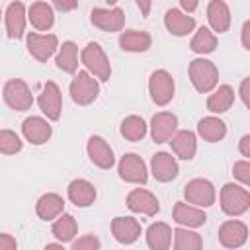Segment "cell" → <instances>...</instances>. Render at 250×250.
Wrapping results in <instances>:
<instances>
[{"instance_id":"1","label":"cell","mask_w":250,"mask_h":250,"mask_svg":"<svg viewBox=\"0 0 250 250\" xmlns=\"http://www.w3.org/2000/svg\"><path fill=\"white\" fill-rule=\"evenodd\" d=\"M189 80H191V84L197 92L207 94L217 86L219 70L211 61L195 59V61L189 62Z\"/></svg>"},{"instance_id":"2","label":"cell","mask_w":250,"mask_h":250,"mask_svg":"<svg viewBox=\"0 0 250 250\" xmlns=\"http://www.w3.org/2000/svg\"><path fill=\"white\" fill-rule=\"evenodd\" d=\"M250 207V193L236 186V184H225L221 189V209L230 215V217H238L242 213H246Z\"/></svg>"},{"instance_id":"3","label":"cell","mask_w":250,"mask_h":250,"mask_svg":"<svg viewBox=\"0 0 250 250\" xmlns=\"http://www.w3.org/2000/svg\"><path fill=\"white\" fill-rule=\"evenodd\" d=\"M82 62H84V66L98 80H102V82L109 80V76H111V64H109V59L105 57L104 49L98 43H88L82 49Z\"/></svg>"},{"instance_id":"4","label":"cell","mask_w":250,"mask_h":250,"mask_svg":"<svg viewBox=\"0 0 250 250\" xmlns=\"http://www.w3.org/2000/svg\"><path fill=\"white\" fill-rule=\"evenodd\" d=\"M98 94H100V86H98V82L86 70H80L74 76V80L70 82V98L78 105L92 104L98 98Z\"/></svg>"},{"instance_id":"5","label":"cell","mask_w":250,"mask_h":250,"mask_svg":"<svg viewBox=\"0 0 250 250\" xmlns=\"http://www.w3.org/2000/svg\"><path fill=\"white\" fill-rule=\"evenodd\" d=\"M4 102L16 111H25L31 107L33 96L23 80L14 78V80H8L4 86Z\"/></svg>"},{"instance_id":"6","label":"cell","mask_w":250,"mask_h":250,"mask_svg":"<svg viewBox=\"0 0 250 250\" xmlns=\"http://www.w3.org/2000/svg\"><path fill=\"white\" fill-rule=\"evenodd\" d=\"M148 92L156 105H166L174 98V78L166 70H154L148 80Z\"/></svg>"},{"instance_id":"7","label":"cell","mask_w":250,"mask_h":250,"mask_svg":"<svg viewBox=\"0 0 250 250\" xmlns=\"http://www.w3.org/2000/svg\"><path fill=\"white\" fill-rule=\"evenodd\" d=\"M184 195H186L188 203H193L197 207H209L215 203V188L209 180H203V178L191 180L186 186Z\"/></svg>"},{"instance_id":"8","label":"cell","mask_w":250,"mask_h":250,"mask_svg":"<svg viewBox=\"0 0 250 250\" xmlns=\"http://www.w3.org/2000/svg\"><path fill=\"white\" fill-rule=\"evenodd\" d=\"M37 102H39L41 111L47 115V119L57 121V119L61 117V109H62V96H61L59 86H57L53 80L45 82L43 92L39 94V100H37Z\"/></svg>"},{"instance_id":"9","label":"cell","mask_w":250,"mask_h":250,"mask_svg":"<svg viewBox=\"0 0 250 250\" xmlns=\"http://www.w3.org/2000/svg\"><path fill=\"white\" fill-rule=\"evenodd\" d=\"M119 176L121 180L131 182V184H146L148 172H146L143 158L139 154L129 152L119 160Z\"/></svg>"},{"instance_id":"10","label":"cell","mask_w":250,"mask_h":250,"mask_svg":"<svg viewBox=\"0 0 250 250\" xmlns=\"http://www.w3.org/2000/svg\"><path fill=\"white\" fill-rule=\"evenodd\" d=\"M59 39L57 35H39V33H29L27 35V51L33 59L39 62H47V59L57 51Z\"/></svg>"},{"instance_id":"11","label":"cell","mask_w":250,"mask_h":250,"mask_svg":"<svg viewBox=\"0 0 250 250\" xmlns=\"http://www.w3.org/2000/svg\"><path fill=\"white\" fill-rule=\"evenodd\" d=\"M90 20L96 27H100L102 31H121L123 23H125V16L123 10L119 8H111V10H104V8H94L90 14Z\"/></svg>"},{"instance_id":"12","label":"cell","mask_w":250,"mask_h":250,"mask_svg":"<svg viewBox=\"0 0 250 250\" xmlns=\"http://www.w3.org/2000/svg\"><path fill=\"white\" fill-rule=\"evenodd\" d=\"M178 129V117L170 111H160L150 119V135L154 143H166Z\"/></svg>"},{"instance_id":"13","label":"cell","mask_w":250,"mask_h":250,"mask_svg":"<svg viewBox=\"0 0 250 250\" xmlns=\"http://www.w3.org/2000/svg\"><path fill=\"white\" fill-rule=\"evenodd\" d=\"M127 207L133 211V213H143V215H156L160 205H158V199L146 191V189H133L129 195H127Z\"/></svg>"},{"instance_id":"14","label":"cell","mask_w":250,"mask_h":250,"mask_svg":"<svg viewBox=\"0 0 250 250\" xmlns=\"http://www.w3.org/2000/svg\"><path fill=\"white\" fill-rule=\"evenodd\" d=\"M111 232H113L117 242L133 244L141 236V225L133 217H115L111 221Z\"/></svg>"},{"instance_id":"15","label":"cell","mask_w":250,"mask_h":250,"mask_svg":"<svg viewBox=\"0 0 250 250\" xmlns=\"http://www.w3.org/2000/svg\"><path fill=\"white\" fill-rule=\"evenodd\" d=\"M248 238V227L240 221H227L219 229V240L227 248H238Z\"/></svg>"},{"instance_id":"16","label":"cell","mask_w":250,"mask_h":250,"mask_svg":"<svg viewBox=\"0 0 250 250\" xmlns=\"http://www.w3.org/2000/svg\"><path fill=\"white\" fill-rule=\"evenodd\" d=\"M150 170L158 182H170L178 176V162L168 152H156L150 160Z\"/></svg>"},{"instance_id":"17","label":"cell","mask_w":250,"mask_h":250,"mask_svg":"<svg viewBox=\"0 0 250 250\" xmlns=\"http://www.w3.org/2000/svg\"><path fill=\"white\" fill-rule=\"evenodd\" d=\"M86 148H88L90 160H92L96 166H100V168H111V166H113V162H115L113 150H111V146H109L102 137H90Z\"/></svg>"},{"instance_id":"18","label":"cell","mask_w":250,"mask_h":250,"mask_svg":"<svg viewBox=\"0 0 250 250\" xmlns=\"http://www.w3.org/2000/svg\"><path fill=\"white\" fill-rule=\"evenodd\" d=\"M164 25H166V29H168L172 35L182 37V35H188L189 31H193L195 20H193L191 16H188V14H184V12L176 10V8H172V10H168L166 16H164Z\"/></svg>"},{"instance_id":"19","label":"cell","mask_w":250,"mask_h":250,"mask_svg":"<svg viewBox=\"0 0 250 250\" xmlns=\"http://www.w3.org/2000/svg\"><path fill=\"white\" fill-rule=\"evenodd\" d=\"M21 131L31 145H43L51 137V125L41 117H27L21 125Z\"/></svg>"},{"instance_id":"20","label":"cell","mask_w":250,"mask_h":250,"mask_svg":"<svg viewBox=\"0 0 250 250\" xmlns=\"http://www.w3.org/2000/svg\"><path fill=\"white\" fill-rule=\"evenodd\" d=\"M68 199L76 207H90L96 201V188L88 180H72L68 184Z\"/></svg>"},{"instance_id":"21","label":"cell","mask_w":250,"mask_h":250,"mask_svg":"<svg viewBox=\"0 0 250 250\" xmlns=\"http://www.w3.org/2000/svg\"><path fill=\"white\" fill-rule=\"evenodd\" d=\"M25 29V8L21 2H12L6 10V31L8 37L20 39Z\"/></svg>"},{"instance_id":"22","label":"cell","mask_w":250,"mask_h":250,"mask_svg":"<svg viewBox=\"0 0 250 250\" xmlns=\"http://www.w3.org/2000/svg\"><path fill=\"white\" fill-rule=\"evenodd\" d=\"M207 20L211 23V27L219 33L229 31L230 27V12L229 6L223 0H211L207 6Z\"/></svg>"},{"instance_id":"23","label":"cell","mask_w":250,"mask_h":250,"mask_svg":"<svg viewBox=\"0 0 250 250\" xmlns=\"http://www.w3.org/2000/svg\"><path fill=\"white\" fill-rule=\"evenodd\" d=\"M174 221L178 225H184V227H201V225H205L207 217L201 209L178 201L174 205Z\"/></svg>"},{"instance_id":"24","label":"cell","mask_w":250,"mask_h":250,"mask_svg":"<svg viewBox=\"0 0 250 250\" xmlns=\"http://www.w3.org/2000/svg\"><path fill=\"white\" fill-rule=\"evenodd\" d=\"M62 209H64V201L57 193H45V195H41L39 201H37V205H35V211H37L39 219H43V221L57 219L62 213Z\"/></svg>"},{"instance_id":"25","label":"cell","mask_w":250,"mask_h":250,"mask_svg":"<svg viewBox=\"0 0 250 250\" xmlns=\"http://www.w3.org/2000/svg\"><path fill=\"white\" fill-rule=\"evenodd\" d=\"M195 135L191 131H178L172 137V150L182 160H191L195 156Z\"/></svg>"},{"instance_id":"26","label":"cell","mask_w":250,"mask_h":250,"mask_svg":"<svg viewBox=\"0 0 250 250\" xmlns=\"http://www.w3.org/2000/svg\"><path fill=\"white\" fill-rule=\"evenodd\" d=\"M150 35L146 31H137V29H129L119 37V45L123 51L129 53H143L150 47Z\"/></svg>"},{"instance_id":"27","label":"cell","mask_w":250,"mask_h":250,"mask_svg":"<svg viewBox=\"0 0 250 250\" xmlns=\"http://www.w3.org/2000/svg\"><path fill=\"white\" fill-rule=\"evenodd\" d=\"M172 242V229L166 223H154L146 230V244L152 250H166Z\"/></svg>"},{"instance_id":"28","label":"cell","mask_w":250,"mask_h":250,"mask_svg":"<svg viewBox=\"0 0 250 250\" xmlns=\"http://www.w3.org/2000/svg\"><path fill=\"white\" fill-rule=\"evenodd\" d=\"M232 102H234V90L223 84L207 98V109L213 113H225L227 109H230Z\"/></svg>"},{"instance_id":"29","label":"cell","mask_w":250,"mask_h":250,"mask_svg":"<svg viewBox=\"0 0 250 250\" xmlns=\"http://www.w3.org/2000/svg\"><path fill=\"white\" fill-rule=\"evenodd\" d=\"M29 20H31V25L39 31H47L53 27V21H55V16H53V10L49 4L45 2H35L31 4L29 8Z\"/></svg>"},{"instance_id":"30","label":"cell","mask_w":250,"mask_h":250,"mask_svg":"<svg viewBox=\"0 0 250 250\" xmlns=\"http://www.w3.org/2000/svg\"><path fill=\"white\" fill-rule=\"evenodd\" d=\"M197 133L209 141V143H217L227 135V125L219 119V117H203L197 123Z\"/></svg>"},{"instance_id":"31","label":"cell","mask_w":250,"mask_h":250,"mask_svg":"<svg viewBox=\"0 0 250 250\" xmlns=\"http://www.w3.org/2000/svg\"><path fill=\"white\" fill-rule=\"evenodd\" d=\"M76 51H78V47H76L72 41H64V43H62V47H61V51H59V55H57V61H55L57 66H59L62 72H68V74L76 72V68H78Z\"/></svg>"},{"instance_id":"32","label":"cell","mask_w":250,"mask_h":250,"mask_svg":"<svg viewBox=\"0 0 250 250\" xmlns=\"http://www.w3.org/2000/svg\"><path fill=\"white\" fill-rule=\"evenodd\" d=\"M189 47H191L193 53H199V55L213 53L215 47H217V37H215V33H213L211 29H207V27H199L197 33L193 35Z\"/></svg>"},{"instance_id":"33","label":"cell","mask_w":250,"mask_h":250,"mask_svg":"<svg viewBox=\"0 0 250 250\" xmlns=\"http://www.w3.org/2000/svg\"><path fill=\"white\" fill-rule=\"evenodd\" d=\"M121 135L127 139V141H141L145 135H146V123L143 121V117L139 115H129L123 119L121 123Z\"/></svg>"},{"instance_id":"34","label":"cell","mask_w":250,"mask_h":250,"mask_svg":"<svg viewBox=\"0 0 250 250\" xmlns=\"http://www.w3.org/2000/svg\"><path fill=\"white\" fill-rule=\"evenodd\" d=\"M76 230H78L76 221H74V217L68 215V213H62V215L55 221V225H53V234H55L61 242H70V240L74 238Z\"/></svg>"},{"instance_id":"35","label":"cell","mask_w":250,"mask_h":250,"mask_svg":"<svg viewBox=\"0 0 250 250\" xmlns=\"http://www.w3.org/2000/svg\"><path fill=\"white\" fill-rule=\"evenodd\" d=\"M174 248L176 250H199L203 246V240L197 232H191L188 229H176L174 232Z\"/></svg>"},{"instance_id":"36","label":"cell","mask_w":250,"mask_h":250,"mask_svg":"<svg viewBox=\"0 0 250 250\" xmlns=\"http://www.w3.org/2000/svg\"><path fill=\"white\" fill-rule=\"evenodd\" d=\"M21 139L8 129H0V152L4 154H16L21 150Z\"/></svg>"},{"instance_id":"37","label":"cell","mask_w":250,"mask_h":250,"mask_svg":"<svg viewBox=\"0 0 250 250\" xmlns=\"http://www.w3.org/2000/svg\"><path fill=\"white\" fill-rule=\"evenodd\" d=\"M232 174H234V178H236V180H240L242 184H250V162H248V160L234 162Z\"/></svg>"},{"instance_id":"38","label":"cell","mask_w":250,"mask_h":250,"mask_svg":"<svg viewBox=\"0 0 250 250\" xmlns=\"http://www.w3.org/2000/svg\"><path fill=\"white\" fill-rule=\"evenodd\" d=\"M74 250H98L100 248V240L94 234H86L82 238H78L76 242H72Z\"/></svg>"},{"instance_id":"39","label":"cell","mask_w":250,"mask_h":250,"mask_svg":"<svg viewBox=\"0 0 250 250\" xmlns=\"http://www.w3.org/2000/svg\"><path fill=\"white\" fill-rule=\"evenodd\" d=\"M18 246L16 238L10 234H0V250H14Z\"/></svg>"},{"instance_id":"40","label":"cell","mask_w":250,"mask_h":250,"mask_svg":"<svg viewBox=\"0 0 250 250\" xmlns=\"http://www.w3.org/2000/svg\"><path fill=\"white\" fill-rule=\"evenodd\" d=\"M53 4L61 10V12H70L78 6V0H53Z\"/></svg>"},{"instance_id":"41","label":"cell","mask_w":250,"mask_h":250,"mask_svg":"<svg viewBox=\"0 0 250 250\" xmlns=\"http://www.w3.org/2000/svg\"><path fill=\"white\" fill-rule=\"evenodd\" d=\"M240 152L242 156H250V135H244L240 139Z\"/></svg>"},{"instance_id":"42","label":"cell","mask_w":250,"mask_h":250,"mask_svg":"<svg viewBox=\"0 0 250 250\" xmlns=\"http://www.w3.org/2000/svg\"><path fill=\"white\" fill-rule=\"evenodd\" d=\"M137 6L141 10V14L146 18L150 14V6H152V0H137Z\"/></svg>"},{"instance_id":"43","label":"cell","mask_w":250,"mask_h":250,"mask_svg":"<svg viewBox=\"0 0 250 250\" xmlns=\"http://www.w3.org/2000/svg\"><path fill=\"white\" fill-rule=\"evenodd\" d=\"M248 35H250V21H246V23L242 25V47H244V49H250Z\"/></svg>"},{"instance_id":"44","label":"cell","mask_w":250,"mask_h":250,"mask_svg":"<svg viewBox=\"0 0 250 250\" xmlns=\"http://www.w3.org/2000/svg\"><path fill=\"white\" fill-rule=\"evenodd\" d=\"M248 86H250V78H244L242 84H240V98L246 105H248Z\"/></svg>"},{"instance_id":"45","label":"cell","mask_w":250,"mask_h":250,"mask_svg":"<svg viewBox=\"0 0 250 250\" xmlns=\"http://www.w3.org/2000/svg\"><path fill=\"white\" fill-rule=\"evenodd\" d=\"M197 2H199V0H180L182 8H184L186 12H193V10L197 8Z\"/></svg>"},{"instance_id":"46","label":"cell","mask_w":250,"mask_h":250,"mask_svg":"<svg viewBox=\"0 0 250 250\" xmlns=\"http://www.w3.org/2000/svg\"><path fill=\"white\" fill-rule=\"evenodd\" d=\"M105 2H107V4H115L117 0H105Z\"/></svg>"},{"instance_id":"47","label":"cell","mask_w":250,"mask_h":250,"mask_svg":"<svg viewBox=\"0 0 250 250\" xmlns=\"http://www.w3.org/2000/svg\"><path fill=\"white\" fill-rule=\"evenodd\" d=\"M0 16H2V12H0Z\"/></svg>"}]
</instances>
